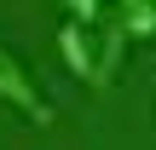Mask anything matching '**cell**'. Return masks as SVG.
<instances>
[{
    "label": "cell",
    "mask_w": 156,
    "mask_h": 150,
    "mask_svg": "<svg viewBox=\"0 0 156 150\" xmlns=\"http://www.w3.org/2000/svg\"><path fill=\"white\" fill-rule=\"evenodd\" d=\"M127 6H139V0H116V12H127Z\"/></svg>",
    "instance_id": "6"
},
{
    "label": "cell",
    "mask_w": 156,
    "mask_h": 150,
    "mask_svg": "<svg viewBox=\"0 0 156 150\" xmlns=\"http://www.w3.org/2000/svg\"><path fill=\"white\" fill-rule=\"evenodd\" d=\"M58 58L75 69V81H87V87H98V64H93V29L87 23H58Z\"/></svg>",
    "instance_id": "2"
},
{
    "label": "cell",
    "mask_w": 156,
    "mask_h": 150,
    "mask_svg": "<svg viewBox=\"0 0 156 150\" xmlns=\"http://www.w3.org/2000/svg\"><path fill=\"white\" fill-rule=\"evenodd\" d=\"M116 29H122V40H151V35H156V6L139 0V6L116 12Z\"/></svg>",
    "instance_id": "3"
},
{
    "label": "cell",
    "mask_w": 156,
    "mask_h": 150,
    "mask_svg": "<svg viewBox=\"0 0 156 150\" xmlns=\"http://www.w3.org/2000/svg\"><path fill=\"white\" fill-rule=\"evenodd\" d=\"M64 6H69V23H87V29L104 17V0H64Z\"/></svg>",
    "instance_id": "5"
},
{
    "label": "cell",
    "mask_w": 156,
    "mask_h": 150,
    "mask_svg": "<svg viewBox=\"0 0 156 150\" xmlns=\"http://www.w3.org/2000/svg\"><path fill=\"white\" fill-rule=\"evenodd\" d=\"M98 29H104V52H98V87H110L116 81V64H122V29H116V17H98Z\"/></svg>",
    "instance_id": "4"
},
{
    "label": "cell",
    "mask_w": 156,
    "mask_h": 150,
    "mask_svg": "<svg viewBox=\"0 0 156 150\" xmlns=\"http://www.w3.org/2000/svg\"><path fill=\"white\" fill-rule=\"evenodd\" d=\"M0 98H6V104H12L17 116H29L35 127H52V116H58V110H52V104L41 98L35 75L23 69V58H17V52H12L6 40H0Z\"/></svg>",
    "instance_id": "1"
},
{
    "label": "cell",
    "mask_w": 156,
    "mask_h": 150,
    "mask_svg": "<svg viewBox=\"0 0 156 150\" xmlns=\"http://www.w3.org/2000/svg\"><path fill=\"white\" fill-rule=\"evenodd\" d=\"M151 6H156V0H151Z\"/></svg>",
    "instance_id": "7"
}]
</instances>
